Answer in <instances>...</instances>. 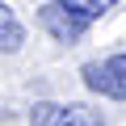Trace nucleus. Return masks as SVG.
<instances>
[{"label":"nucleus","mask_w":126,"mask_h":126,"mask_svg":"<svg viewBox=\"0 0 126 126\" xmlns=\"http://www.w3.org/2000/svg\"><path fill=\"white\" fill-rule=\"evenodd\" d=\"M80 76H84V88H93L97 97L126 101V50H118L109 59H97V63H84Z\"/></svg>","instance_id":"obj_1"},{"label":"nucleus","mask_w":126,"mask_h":126,"mask_svg":"<svg viewBox=\"0 0 126 126\" xmlns=\"http://www.w3.org/2000/svg\"><path fill=\"white\" fill-rule=\"evenodd\" d=\"M30 126H105V118L84 101H34Z\"/></svg>","instance_id":"obj_2"},{"label":"nucleus","mask_w":126,"mask_h":126,"mask_svg":"<svg viewBox=\"0 0 126 126\" xmlns=\"http://www.w3.org/2000/svg\"><path fill=\"white\" fill-rule=\"evenodd\" d=\"M38 30H46L55 42H80L84 38V30H88V21H80V17H72L67 9L59 4V0H50V4H42L38 9Z\"/></svg>","instance_id":"obj_3"},{"label":"nucleus","mask_w":126,"mask_h":126,"mask_svg":"<svg viewBox=\"0 0 126 126\" xmlns=\"http://www.w3.org/2000/svg\"><path fill=\"white\" fill-rule=\"evenodd\" d=\"M21 42H25V25L17 21V13L0 0V50L4 55H13V50H21Z\"/></svg>","instance_id":"obj_4"},{"label":"nucleus","mask_w":126,"mask_h":126,"mask_svg":"<svg viewBox=\"0 0 126 126\" xmlns=\"http://www.w3.org/2000/svg\"><path fill=\"white\" fill-rule=\"evenodd\" d=\"M59 4L67 9L72 17H80V21H88V25H93L97 17H105V13L118 4V0H59Z\"/></svg>","instance_id":"obj_5"}]
</instances>
